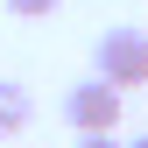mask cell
<instances>
[{
    "label": "cell",
    "mask_w": 148,
    "mask_h": 148,
    "mask_svg": "<svg viewBox=\"0 0 148 148\" xmlns=\"http://www.w3.org/2000/svg\"><path fill=\"white\" fill-rule=\"evenodd\" d=\"M92 78H106L113 92H141L148 85V35L141 28H106L92 49Z\"/></svg>",
    "instance_id": "6da1fadb"
},
{
    "label": "cell",
    "mask_w": 148,
    "mask_h": 148,
    "mask_svg": "<svg viewBox=\"0 0 148 148\" xmlns=\"http://www.w3.org/2000/svg\"><path fill=\"white\" fill-rule=\"evenodd\" d=\"M120 106H127V92H113L106 78H78V85L64 92L71 134H113V127H120Z\"/></svg>",
    "instance_id": "7a4b0ae2"
},
{
    "label": "cell",
    "mask_w": 148,
    "mask_h": 148,
    "mask_svg": "<svg viewBox=\"0 0 148 148\" xmlns=\"http://www.w3.org/2000/svg\"><path fill=\"white\" fill-rule=\"evenodd\" d=\"M28 120H35V99H28V85H21V78H0V141H7V134H21Z\"/></svg>",
    "instance_id": "3957f363"
},
{
    "label": "cell",
    "mask_w": 148,
    "mask_h": 148,
    "mask_svg": "<svg viewBox=\"0 0 148 148\" xmlns=\"http://www.w3.org/2000/svg\"><path fill=\"white\" fill-rule=\"evenodd\" d=\"M0 7H7V14H21V21H42V14H57L64 0H0Z\"/></svg>",
    "instance_id": "277c9868"
},
{
    "label": "cell",
    "mask_w": 148,
    "mask_h": 148,
    "mask_svg": "<svg viewBox=\"0 0 148 148\" xmlns=\"http://www.w3.org/2000/svg\"><path fill=\"white\" fill-rule=\"evenodd\" d=\"M78 148H120L113 134H78Z\"/></svg>",
    "instance_id": "5b68a950"
},
{
    "label": "cell",
    "mask_w": 148,
    "mask_h": 148,
    "mask_svg": "<svg viewBox=\"0 0 148 148\" xmlns=\"http://www.w3.org/2000/svg\"><path fill=\"white\" fill-rule=\"evenodd\" d=\"M127 148H148V141H127Z\"/></svg>",
    "instance_id": "8992f818"
}]
</instances>
